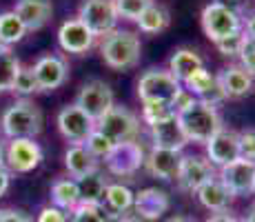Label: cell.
Instances as JSON below:
<instances>
[{"mask_svg": "<svg viewBox=\"0 0 255 222\" xmlns=\"http://www.w3.org/2000/svg\"><path fill=\"white\" fill-rule=\"evenodd\" d=\"M4 49H9V47H4V44L0 42V53H4Z\"/></svg>", "mask_w": 255, "mask_h": 222, "instance_id": "obj_50", "label": "cell"}, {"mask_svg": "<svg viewBox=\"0 0 255 222\" xmlns=\"http://www.w3.org/2000/svg\"><path fill=\"white\" fill-rule=\"evenodd\" d=\"M73 105L80 107L93 122H98L107 111L111 109V107L116 105L114 102V89L107 85L105 80H89L80 87V91H78Z\"/></svg>", "mask_w": 255, "mask_h": 222, "instance_id": "obj_10", "label": "cell"}, {"mask_svg": "<svg viewBox=\"0 0 255 222\" xmlns=\"http://www.w3.org/2000/svg\"><path fill=\"white\" fill-rule=\"evenodd\" d=\"M98 162L100 160H98L85 145H71L69 149L65 151V167L73 180H82V178L100 171Z\"/></svg>", "mask_w": 255, "mask_h": 222, "instance_id": "obj_24", "label": "cell"}, {"mask_svg": "<svg viewBox=\"0 0 255 222\" xmlns=\"http://www.w3.org/2000/svg\"><path fill=\"white\" fill-rule=\"evenodd\" d=\"M175 116H178L186 140L198 142V145H207L211 138L224 127L218 107L204 100H195L191 107H186L184 111L175 113Z\"/></svg>", "mask_w": 255, "mask_h": 222, "instance_id": "obj_2", "label": "cell"}, {"mask_svg": "<svg viewBox=\"0 0 255 222\" xmlns=\"http://www.w3.org/2000/svg\"><path fill=\"white\" fill-rule=\"evenodd\" d=\"M11 91L18 93V96H22V98H27V96H31V93L40 91L38 80H36V73H33V67H20V71H18V78H16V82H13Z\"/></svg>", "mask_w": 255, "mask_h": 222, "instance_id": "obj_34", "label": "cell"}, {"mask_svg": "<svg viewBox=\"0 0 255 222\" xmlns=\"http://www.w3.org/2000/svg\"><path fill=\"white\" fill-rule=\"evenodd\" d=\"M36 222H69V214L58 209V207H53V205H49V207H42L40 209Z\"/></svg>", "mask_w": 255, "mask_h": 222, "instance_id": "obj_40", "label": "cell"}, {"mask_svg": "<svg viewBox=\"0 0 255 222\" xmlns=\"http://www.w3.org/2000/svg\"><path fill=\"white\" fill-rule=\"evenodd\" d=\"M218 178L222 180V185L238 198V196H249L255 194V162L251 160H240L231 162V165L222 167L218 171Z\"/></svg>", "mask_w": 255, "mask_h": 222, "instance_id": "obj_14", "label": "cell"}, {"mask_svg": "<svg viewBox=\"0 0 255 222\" xmlns=\"http://www.w3.org/2000/svg\"><path fill=\"white\" fill-rule=\"evenodd\" d=\"M244 36L253 38V40H255V11L247 18V20H244Z\"/></svg>", "mask_w": 255, "mask_h": 222, "instance_id": "obj_45", "label": "cell"}, {"mask_svg": "<svg viewBox=\"0 0 255 222\" xmlns=\"http://www.w3.org/2000/svg\"><path fill=\"white\" fill-rule=\"evenodd\" d=\"M100 56L107 67L116 71H125L140 62L142 58V42L140 36L129 29H114L109 36L102 38Z\"/></svg>", "mask_w": 255, "mask_h": 222, "instance_id": "obj_3", "label": "cell"}, {"mask_svg": "<svg viewBox=\"0 0 255 222\" xmlns=\"http://www.w3.org/2000/svg\"><path fill=\"white\" fill-rule=\"evenodd\" d=\"M51 202H53V207L71 214V211L80 205L78 180H73V178H58L51 185Z\"/></svg>", "mask_w": 255, "mask_h": 222, "instance_id": "obj_27", "label": "cell"}, {"mask_svg": "<svg viewBox=\"0 0 255 222\" xmlns=\"http://www.w3.org/2000/svg\"><path fill=\"white\" fill-rule=\"evenodd\" d=\"M85 147L91 151L93 156L98 158V160H100V158H107V156H109V154H111V149H114L116 145L105 136V133H100L98 129H93V131H91V136L85 140Z\"/></svg>", "mask_w": 255, "mask_h": 222, "instance_id": "obj_35", "label": "cell"}, {"mask_svg": "<svg viewBox=\"0 0 255 222\" xmlns=\"http://www.w3.org/2000/svg\"><path fill=\"white\" fill-rule=\"evenodd\" d=\"M195 196H198L200 205L204 207V209L213 211V214H220V211H227V207L233 202L235 196L231 191L227 189V187L222 185V180H220L218 176L213 178V180L204 182L202 187H200L198 191H195Z\"/></svg>", "mask_w": 255, "mask_h": 222, "instance_id": "obj_25", "label": "cell"}, {"mask_svg": "<svg viewBox=\"0 0 255 222\" xmlns=\"http://www.w3.org/2000/svg\"><path fill=\"white\" fill-rule=\"evenodd\" d=\"M146 151L138 140L120 142L111 149V154L105 158L107 171L116 178H131L144 167Z\"/></svg>", "mask_w": 255, "mask_h": 222, "instance_id": "obj_8", "label": "cell"}, {"mask_svg": "<svg viewBox=\"0 0 255 222\" xmlns=\"http://www.w3.org/2000/svg\"><path fill=\"white\" fill-rule=\"evenodd\" d=\"M69 222H107V218L102 216L98 205H85V202H80L69 214Z\"/></svg>", "mask_w": 255, "mask_h": 222, "instance_id": "obj_36", "label": "cell"}, {"mask_svg": "<svg viewBox=\"0 0 255 222\" xmlns=\"http://www.w3.org/2000/svg\"><path fill=\"white\" fill-rule=\"evenodd\" d=\"M20 60L16 58V53L11 49H4V53H0V93L11 91L13 82L20 71Z\"/></svg>", "mask_w": 255, "mask_h": 222, "instance_id": "obj_31", "label": "cell"}, {"mask_svg": "<svg viewBox=\"0 0 255 222\" xmlns=\"http://www.w3.org/2000/svg\"><path fill=\"white\" fill-rule=\"evenodd\" d=\"M200 22H202L204 36H207L213 44L218 40H224V38L244 31L242 16H240V13H235V11H231V9L222 7V4H218V2H209L207 7L202 9Z\"/></svg>", "mask_w": 255, "mask_h": 222, "instance_id": "obj_5", "label": "cell"}, {"mask_svg": "<svg viewBox=\"0 0 255 222\" xmlns=\"http://www.w3.org/2000/svg\"><path fill=\"white\" fill-rule=\"evenodd\" d=\"M215 176H218L215 174V167L211 165L204 156H182L175 182H178L180 191H184V194H195L204 182L213 180Z\"/></svg>", "mask_w": 255, "mask_h": 222, "instance_id": "obj_11", "label": "cell"}, {"mask_svg": "<svg viewBox=\"0 0 255 222\" xmlns=\"http://www.w3.org/2000/svg\"><path fill=\"white\" fill-rule=\"evenodd\" d=\"M171 207L169 194L162 189H155V187H146L140 189L133 198V214H138L140 218L153 222L158 220L162 214H166Z\"/></svg>", "mask_w": 255, "mask_h": 222, "instance_id": "obj_21", "label": "cell"}, {"mask_svg": "<svg viewBox=\"0 0 255 222\" xmlns=\"http://www.w3.org/2000/svg\"><path fill=\"white\" fill-rule=\"evenodd\" d=\"M96 129L100 133H105L114 145H120V142L138 140L140 120L131 109H127L122 105H114L96 122Z\"/></svg>", "mask_w": 255, "mask_h": 222, "instance_id": "obj_6", "label": "cell"}, {"mask_svg": "<svg viewBox=\"0 0 255 222\" xmlns=\"http://www.w3.org/2000/svg\"><path fill=\"white\" fill-rule=\"evenodd\" d=\"M149 136H151L153 147H158V149L180 151V154H182V149L189 145V140H186L182 127H180L178 116H171L169 120H162V122L151 125L149 127Z\"/></svg>", "mask_w": 255, "mask_h": 222, "instance_id": "obj_18", "label": "cell"}, {"mask_svg": "<svg viewBox=\"0 0 255 222\" xmlns=\"http://www.w3.org/2000/svg\"><path fill=\"white\" fill-rule=\"evenodd\" d=\"M169 222H195L193 218H186V216H175V218H171Z\"/></svg>", "mask_w": 255, "mask_h": 222, "instance_id": "obj_48", "label": "cell"}, {"mask_svg": "<svg viewBox=\"0 0 255 222\" xmlns=\"http://www.w3.org/2000/svg\"><path fill=\"white\" fill-rule=\"evenodd\" d=\"M93 42H96V36L78 18H69L58 29V44L67 53L82 56V53H87L93 47Z\"/></svg>", "mask_w": 255, "mask_h": 222, "instance_id": "obj_16", "label": "cell"}, {"mask_svg": "<svg viewBox=\"0 0 255 222\" xmlns=\"http://www.w3.org/2000/svg\"><path fill=\"white\" fill-rule=\"evenodd\" d=\"M78 20L85 24L93 36H109L118 24V11L114 0H82L78 9Z\"/></svg>", "mask_w": 255, "mask_h": 222, "instance_id": "obj_7", "label": "cell"}, {"mask_svg": "<svg viewBox=\"0 0 255 222\" xmlns=\"http://www.w3.org/2000/svg\"><path fill=\"white\" fill-rule=\"evenodd\" d=\"M9 185H11V174H9L4 167H0V198H2L4 194H7Z\"/></svg>", "mask_w": 255, "mask_h": 222, "instance_id": "obj_44", "label": "cell"}, {"mask_svg": "<svg viewBox=\"0 0 255 222\" xmlns=\"http://www.w3.org/2000/svg\"><path fill=\"white\" fill-rule=\"evenodd\" d=\"M13 11L27 27V31H38L51 20L53 4L51 0H18Z\"/></svg>", "mask_w": 255, "mask_h": 222, "instance_id": "obj_23", "label": "cell"}, {"mask_svg": "<svg viewBox=\"0 0 255 222\" xmlns=\"http://www.w3.org/2000/svg\"><path fill=\"white\" fill-rule=\"evenodd\" d=\"M133 198H135V194L127 185H122V182H109V187L105 191V200L100 202V211L107 218V222L109 220L120 222V218L127 211L133 209Z\"/></svg>", "mask_w": 255, "mask_h": 222, "instance_id": "obj_20", "label": "cell"}, {"mask_svg": "<svg viewBox=\"0 0 255 222\" xmlns=\"http://www.w3.org/2000/svg\"><path fill=\"white\" fill-rule=\"evenodd\" d=\"M171 116H175L173 107L169 102H142V122L144 125H155V122L169 120Z\"/></svg>", "mask_w": 255, "mask_h": 222, "instance_id": "obj_33", "label": "cell"}, {"mask_svg": "<svg viewBox=\"0 0 255 222\" xmlns=\"http://www.w3.org/2000/svg\"><path fill=\"white\" fill-rule=\"evenodd\" d=\"M182 91V82L171 76L169 69H146L138 80V98L142 102H173Z\"/></svg>", "mask_w": 255, "mask_h": 222, "instance_id": "obj_4", "label": "cell"}, {"mask_svg": "<svg viewBox=\"0 0 255 222\" xmlns=\"http://www.w3.org/2000/svg\"><path fill=\"white\" fill-rule=\"evenodd\" d=\"M244 222H255V202L251 205V209L247 211V218H244Z\"/></svg>", "mask_w": 255, "mask_h": 222, "instance_id": "obj_47", "label": "cell"}, {"mask_svg": "<svg viewBox=\"0 0 255 222\" xmlns=\"http://www.w3.org/2000/svg\"><path fill=\"white\" fill-rule=\"evenodd\" d=\"M27 33V27L22 24V20L16 16V11H2L0 13V42L4 47L11 49V44L20 42Z\"/></svg>", "mask_w": 255, "mask_h": 222, "instance_id": "obj_30", "label": "cell"}, {"mask_svg": "<svg viewBox=\"0 0 255 222\" xmlns=\"http://www.w3.org/2000/svg\"><path fill=\"white\" fill-rule=\"evenodd\" d=\"M204 222H240L231 211H220V214H211Z\"/></svg>", "mask_w": 255, "mask_h": 222, "instance_id": "obj_43", "label": "cell"}, {"mask_svg": "<svg viewBox=\"0 0 255 222\" xmlns=\"http://www.w3.org/2000/svg\"><path fill=\"white\" fill-rule=\"evenodd\" d=\"M42 162V149L31 138L9 140L4 147V169L9 174H29Z\"/></svg>", "mask_w": 255, "mask_h": 222, "instance_id": "obj_9", "label": "cell"}, {"mask_svg": "<svg viewBox=\"0 0 255 222\" xmlns=\"http://www.w3.org/2000/svg\"><path fill=\"white\" fill-rule=\"evenodd\" d=\"M240 67H244L249 73L255 78V40L247 38L242 44V51H240Z\"/></svg>", "mask_w": 255, "mask_h": 222, "instance_id": "obj_38", "label": "cell"}, {"mask_svg": "<svg viewBox=\"0 0 255 222\" xmlns=\"http://www.w3.org/2000/svg\"><path fill=\"white\" fill-rule=\"evenodd\" d=\"M240 158L255 162V129L240 133Z\"/></svg>", "mask_w": 255, "mask_h": 222, "instance_id": "obj_39", "label": "cell"}, {"mask_svg": "<svg viewBox=\"0 0 255 222\" xmlns=\"http://www.w3.org/2000/svg\"><path fill=\"white\" fill-rule=\"evenodd\" d=\"M182 87L186 91L191 93V96H195L198 100H204V102H211V105L218 107L222 100H227L222 93V89H220L218 80H215V76L209 71L207 67L198 69V71H193L189 78L182 82Z\"/></svg>", "mask_w": 255, "mask_h": 222, "instance_id": "obj_19", "label": "cell"}, {"mask_svg": "<svg viewBox=\"0 0 255 222\" xmlns=\"http://www.w3.org/2000/svg\"><path fill=\"white\" fill-rule=\"evenodd\" d=\"M215 80H218L220 89H222L224 98H242L247 93H251L255 85V78L240 65H229L220 69Z\"/></svg>", "mask_w": 255, "mask_h": 222, "instance_id": "obj_22", "label": "cell"}, {"mask_svg": "<svg viewBox=\"0 0 255 222\" xmlns=\"http://www.w3.org/2000/svg\"><path fill=\"white\" fill-rule=\"evenodd\" d=\"M244 40H247L244 31L242 33H235V36H229V38H224V40H218V42H215V49H218L224 58H238L240 51H242Z\"/></svg>", "mask_w": 255, "mask_h": 222, "instance_id": "obj_37", "label": "cell"}, {"mask_svg": "<svg viewBox=\"0 0 255 222\" xmlns=\"http://www.w3.org/2000/svg\"><path fill=\"white\" fill-rule=\"evenodd\" d=\"M180 162H182V154H180V151L151 147V151L144 158V169L151 178H158V180L169 182V180H175V178H178Z\"/></svg>", "mask_w": 255, "mask_h": 222, "instance_id": "obj_17", "label": "cell"}, {"mask_svg": "<svg viewBox=\"0 0 255 222\" xmlns=\"http://www.w3.org/2000/svg\"><path fill=\"white\" fill-rule=\"evenodd\" d=\"M202 67H204L202 56H200L195 49H191V47L175 49V51L171 53V58H169V71H171V76H173L175 80H180V82H184L186 78L191 76V73L198 71V69H202Z\"/></svg>", "mask_w": 255, "mask_h": 222, "instance_id": "obj_26", "label": "cell"}, {"mask_svg": "<svg viewBox=\"0 0 255 222\" xmlns=\"http://www.w3.org/2000/svg\"><path fill=\"white\" fill-rule=\"evenodd\" d=\"M93 129H96V122H93L80 107L67 105L58 113V131H60L62 138L69 140L71 145H85V140L91 136Z\"/></svg>", "mask_w": 255, "mask_h": 222, "instance_id": "obj_12", "label": "cell"}, {"mask_svg": "<svg viewBox=\"0 0 255 222\" xmlns=\"http://www.w3.org/2000/svg\"><path fill=\"white\" fill-rule=\"evenodd\" d=\"M109 187V180H107L105 171H96V174L78 180V189H80V202L85 205H98L105 200V191Z\"/></svg>", "mask_w": 255, "mask_h": 222, "instance_id": "obj_28", "label": "cell"}, {"mask_svg": "<svg viewBox=\"0 0 255 222\" xmlns=\"http://www.w3.org/2000/svg\"><path fill=\"white\" fill-rule=\"evenodd\" d=\"M33 73L40 91H53V89L62 87L69 78V62L60 53H45L36 60Z\"/></svg>", "mask_w": 255, "mask_h": 222, "instance_id": "obj_13", "label": "cell"}, {"mask_svg": "<svg viewBox=\"0 0 255 222\" xmlns=\"http://www.w3.org/2000/svg\"><path fill=\"white\" fill-rule=\"evenodd\" d=\"M211 2L222 4V7H227V9H231V11L240 13V16H242V13L247 11V7H249V0H211Z\"/></svg>", "mask_w": 255, "mask_h": 222, "instance_id": "obj_42", "label": "cell"}, {"mask_svg": "<svg viewBox=\"0 0 255 222\" xmlns=\"http://www.w3.org/2000/svg\"><path fill=\"white\" fill-rule=\"evenodd\" d=\"M0 131L7 140H18V138H31L36 140L42 131V111L29 98H20L13 105L4 109L0 118Z\"/></svg>", "mask_w": 255, "mask_h": 222, "instance_id": "obj_1", "label": "cell"}, {"mask_svg": "<svg viewBox=\"0 0 255 222\" xmlns=\"http://www.w3.org/2000/svg\"><path fill=\"white\" fill-rule=\"evenodd\" d=\"M0 167H4V147H2V142H0Z\"/></svg>", "mask_w": 255, "mask_h": 222, "instance_id": "obj_49", "label": "cell"}, {"mask_svg": "<svg viewBox=\"0 0 255 222\" xmlns=\"http://www.w3.org/2000/svg\"><path fill=\"white\" fill-rule=\"evenodd\" d=\"M171 16H169V9L162 7V4L153 2L149 9H144V13L138 18V29L142 33H160L169 27Z\"/></svg>", "mask_w": 255, "mask_h": 222, "instance_id": "obj_29", "label": "cell"}, {"mask_svg": "<svg viewBox=\"0 0 255 222\" xmlns=\"http://www.w3.org/2000/svg\"><path fill=\"white\" fill-rule=\"evenodd\" d=\"M120 222H149V220H144V218H140L138 214H125L120 218Z\"/></svg>", "mask_w": 255, "mask_h": 222, "instance_id": "obj_46", "label": "cell"}, {"mask_svg": "<svg viewBox=\"0 0 255 222\" xmlns=\"http://www.w3.org/2000/svg\"><path fill=\"white\" fill-rule=\"evenodd\" d=\"M204 147H207V160L218 169L240 160V133L227 127H222Z\"/></svg>", "mask_w": 255, "mask_h": 222, "instance_id": "obj_15", "label": "cell"}, {"mask_svg": "<svg viewBox=\"0 0 255 222\" xmlns=\"http://www.w3.org/2000/svg\"><path fill=\"white\" fill-rule=\"evenodd\" d=\"M0 222H31V218L20 209H0Z\"/></svg>", "mask_w": 255, "mask_h": 222, "instance_id": "obj_41", "label": "cell"}, {"mask_svg": "<svg viewBox=\"0 0 255 222\" xmlns=\"http://www.w3.org/2000/svg\"><path fill=\"white\" fill-rule=\"evenodd\" d=\"M155 0H114L118 18H125V20L138 22V18L144 13V9H149Z\"/></svg>", "mask_w": 255, "mask_h": 222, "instance_id": "obj_32", "label": "cell"}]
</instances>
